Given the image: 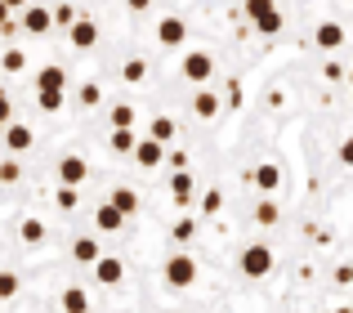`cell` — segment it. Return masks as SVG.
I'll use <instances>...</instances> for the list:
<instances>
[{"label":"cell","instance_id":"40","mask_svg":"<svg viewBox=\"0 0 353 313\" xmlns=\"http://www.w3.org/2000/svg\"><path fill=\"white\" fill-rule=\"evenodd\" d=\"M148 5H152V0H130V9H134V14H143Z\"/></svg>","mask_w":353,"mask_h":313},{"label":"cell","instance_id":"36","mask_svg":"<svg viewBox=\"0 0 353 313\" xmlns=\"http://www.w3.org/2000/svg\"><path fill=\"white\" fill-rule=\"evenodd\" d=\"M18 179V161H0V183H14Z\"/></svg>","mask_w":353,"mask_h":313},{"label":"cell","instance_id":"4","mask_svg":"<svg viewBox=\"0 0 353 313\" xmlns=\"http://www.w3.org/2000/svg\"><path fill=\"white\" fill-rule=\"evenodd\" d=\"M210 77H215V59H210L206 50H188V54H183V81H192V85H206Z\"/></svg>","mask_w":353,"mask_h":313},{"label":"cell","instance_id":"41","mask_svg":"<svg viewBox=\"0 0 353 313\" xmlns=\"http://www.w3.org/2000/svg\"><path fill=\"white\" fill-rule=\"evenodd\" d=\"M9 14H14V9H9V5H5V0H0V27H5V23H9Z\"/></svg>","mask_w":353,"mask_h":313},{"label":"cell","instance_id":"25","mask_svg":"<svg viewBox=\"0 0 353 313\" xmlns=\"http://www.w3.org/2000/svg\"><path fill=\"white\" fill-rule=\"evenodd\" d=\"M23 242H27V246L45 242V224H41V219H23Z\"/></svg>","mask_w":353,"mask_h":313},{"label":"cell","instance_id":"3","mask_svg":"<svg viewBox=\"0 0 353 313\" xmlns=\"http://www.w3.org/2000/svg\"><path fill=\"white\" fill-rule=\"evenodd\" d=\"M241 273H246V278H268V273H273V251H268L264 242H255V246H246V251H241Z\"/></svg>","mask_w":353,"mask_h":313},{"label":"cell","instance_id":"38","mask_svg":"<svg viewBox=\"0 0 353 313\" xmlns=\"http://www.w3.org/2000/svg\"><path fill=\"white\" fill-rule=\"evenodd\" d=\"M340 161H345V165H353V134H349L345 143H340Z\"/></svg>","mask_w":353,"mask_h":313},{"label":"cell","instance_id":"19","mask_svg":"<svg viewBox=\"0 0 353 313\" xmlns=\"http://www.w3.org/2000/svg\"><path fill=\"white\" fill-rule=\"evenodd\" d=\"M63 313H90V296L81 287H68L63 291Z\"/></svg>","mask_w":353,"mask_h":313},{"label":"cell","instance_id":"7","mask_svg":"<svg viewBox=\"0 0 353 313\" xmlns=\"http://www.w3.org/2000/svg\"><path fill=\"white\" fill-rule=\"evenodd\" d=\"M50 27H54V9H41V5H27V9H23V32L45 36Z\"/></svg>","mask_w":353,"mask_h":313},{"label":"cell","instance_id":"23","mask_svg":"<svg viewBox=\"0 0 353 313\" xmlns=\"http://www.w3.org/2000/svg\"><path fill=\"white\" fill-rule=\"evenodd\" d=\"M148 134H152V139H161V143H170L174 139V121H170V117H157V121L148 125Z\"/></svg>","mask_w":353,"mask_h":313},{"label":"cell","instance_id":"1","mask_svg":"<svg viewBox=\"0 0 353 313\" xmlns=\"http://www.w3.org/2000/svg\"><path fill=\"white\" fill-rule=\"evenodd\" d=\"M246 18L255 23V32H264V36L282 32V14H277L273 0H246Z\"/></svg>","mask_w":353,"mask_h":313},{"label":"cell","instance_id":"42","mask_svg":"<svg viewBox=\"0 0 353 313\" xmlns=\"http://www.w3.org/2000/svg\"><path fill=\"white\" fill-rule=\"evenodd\" d=\"M5 5H9V9H27V0H5Z\"/></svg>","mask_w":353,"mask_h":313},{"label":"cell","instance_id":"34","mask_svg":"<svg viewBox=\"0 0 353 313\" xmlns=\"http://www.w3.org/2000/svg\"><path fill=\"white\" fill-rule=\"evenodd\" d=\"M99 99H103V90H99V85H81V103H85V108H94Z\"/></svg>","mask_w":353,"mask_h":313},{"label":"cell","instance_id":"43","mask_svg":"<svg viewBox=\"0 0 353 313\" xmlns=\"http://www.w3.org/2000/svg\"><path fill=\"white\" fill-rule=\"evenodd\" d=\"M349 85H353V72H349Z\"/></svg>","mask_w":353,"mask_h":313},{"label":"cell","instance_id":"2","mask_svg":"<svg viewBox=\"0 0 353 313\" xmlns=\"http://www.w3.org/2000/svg\"><path fill=\"white\" fill-rule=\"evenodd\" d=\"M165 282H170L174 291H188L192 282H197V260H192V255H170V260H165Z\"/></svg>","mask_w":353,"mask_h":313},{"label":"cell","instance_id":"20","mask_svg":"<svg viewBox=\"0 0 353 313\" xmlns=\"http://www.w3.org/2000/svg\"><path fill=\"white\" fill-rule=\"evenodd\" d=\"M112 206L125 210V215H134V210H139V192H134V188H117V192H112Z\"/></svg>","mask_w":353,"mask_h":313},{"label":"cell","instance_id":"13","mask_svg":"<svg viewBox=\"0 0 353 313\" xmlns=\"http://www.w3.org/2000/svg\"><path fill=\"white\" fill-rule=\"evenodd\" d=\"M94 278L103 282V287H117V282L125 278V264H121V260H99L94 264Z\"/></svg>","mask_w":353,"mask_h":313},{"label":"cell","instance_id":"37","mask_svg":"<svg viewBox=\"0 0 353 313\" xmlns=\"http://www.w3.org/2000/svg\"><path fill=\"white\" fill-rule=\"evenodd\" d=\"M336 282H340V287H349V282H353V264H340V269H336Z\"/></svg>","mask_w":353,"mask_h":313},{"label":"cell","instance_id":"18","mask_svg":"<svg viewBox=\"0 0 353 313\" xmlns=\"http://www.w3.org/2000/svg\"><path fill=\"white\" fill-rule=\"evenodd\" d=\"M192 112H197L201 121H210V117H219V94H210V90H201V94L192 99Z\"/></svg>","mask_w":353,"mask_h":313},{"label":"cell","instance_id":"12","mask_svg":"<svg viewBox=\"0 0 353 313\" xmlns=\"http://www.w3.org/2000/svg\"><path fill=\"white\" fill-rule=\"evenodd\" d=\"M5 148L9 152H27V148H32V130H27V125H18V121H9L5 125Z\"/></svg>","mask_w":353,"mask_h":313},{"label":"cell","instance_id":"15","mask_svg":"<svg viewBox=\"0 0 353 313\" xmlns=\"http://www.w3.org/2000/svg\"><path fill=\"white\" fill-rule=\"evenodd\" d=\"M72 260L77 264H99V242L94 237H77V242H72Z\"/></svg>","mask_w":353,"mask_h":313},{"label":"cell","instance_id":"29","mask_svg":"<svg viewBox=\"0 0 353 313\" xmlns=\"http://www.w3.org/2000/svg\"><path fill=\"white\" fill-rule=\"evenodd\" d=\"M255 219H259V224H277V206H273V201H259V206H255Z\"/></svg>","mask_w":353,"mask_h":313},{"label":"cell","instance_id":"9","mask_svg":"<svg viewBox=\"0 0 353 313\" xmlns=\"http://www.w3.org/2000/svg\"><path fill=\"white\" fill-rule=\"evenodd\" d=\"M85 174H90V165L81 161V156H63V161H59V179L72 183V188H81V183H85Z\"/></svg>","mask_w":353,"mask_h":313},{"label":"cell","instance_id":"26","mask_svg":"<svg viewBox=\"0 0 353 313\" xmlns=\"http://www.w3.org/2000/svg\"><path fill=\"white\" fill-rule=\"evenodd\" d=\"M18 296V273H0V300H14Z\"/></svg>","mask_w":353,"mask_h":313},{"label":"cell","instance_id":"10","mask_svg":"<svg viewBox=\"0 0 353 313\" xmlns=\"http://www.w3.org/2000/svg\"><path fill=\"white\" fill-rule=\"evenodd\" d=\"M121 224H125V210H117L112 201H103V206L94 210V228H99V233H117Z\"/></svg>","mask_w":353,"mask_h":313},{"label":"cell","instance_id":"21","mask_svg":"<svg viewBox=\"0 0 353 313\" xmlns=\"http://www.w3.org/2000/svg\"><path fill=\"white\" fill-rule=\"evenodd\" d=\"M36 103H41V112H59L63 108V90H36Z\"/></svg>","mask_w":353,"mask_h":313},{"label":"cell","instance_id":"8","mask_svg":"<svg viewBox=\"0 0 353 313\" xmlns=\"http://www.w3.org/2000/svg\"><path fill=\"white\" fill-rule=\"evenodd\" d=\"M157 41H161V45H170V50H174V45H183V41H188V27H183V18H161V23H157Z\"/></svg>","mask_w":353,"mask_h":313},{"label":"cell","instance_id":"11","mask_svg":"<svg viewBox=\"0 0 353 313\" xmlns=\"http://www.w3.org/2000/svg\"><path fill=\"white\" fill-rule=\"evenodd\" d=\"M192 192H197V188H192V174L188 170H174L170 174V197H174V206H188Z\"/></svg>","mask_w":353,"mask_h":313},{"label":"cell","instance_id":"6","mask_svg":"<svg viewBox=\"0 0 353 313\" xmlns=\"http://www.w3.org/2000/svg\"><path fill=\"white\" fill-rule=\"evenodd\" d=\"M68 41H72V50H94L99 45V27L90 23V18H77V23L68 27Z\"/></svg>","mask_w":353,"mask_h":313},{"label":"cell","instance_id":"35","mask_svg":"<svg viewBox=\"0 0 353 313\" xmlns=\"http://www.w3.org/2000/svg\"><path fill=\"white\" fill-rule=\"evenodd\" d=\"M14 121V108H9V94H5V85H0V125H9Z\"/></svg>","mask_w":353,"mask_h":313},{"label":"cell","instance_id":"28","mask_svg":"<svg viewBox=\"0 0 353 313\" xmlns=\"http://www.w3.org/2000/svg\"><path fill=\"white\" fill-rule=\"evenodd\" d=\"M192 233H197V224H192V219H179V224H174V228H170V237H174V242H179V246H183V242H188V237H192Z\"/></svg>","mask_w":353,"mask_h":313},{"label":"cell","instance_id":"32","mask_svg":"<svg viewBox=\"0 0 353 313\" xmlns=\"http://www.w3.org/2000/svg\"><path fill=\"white\" fill-rule=\"evenodd\" d=\"M77 9H72V5H59V9H54V23H63V27H72V23H77Z\"/></svg>","mask_w":353,"mask_h":313},{"label":"cell","instance_id":"33","mask_svg":"<svg viewBox=\"0 0 353 313\" xmlns=\"http://www.w3.org/2000/svg\"><path fill=\"white\" fill-rule=\"evenodd\" d=\"M219 206H224V192H206L201 210H206V215H219Z\"/></svg>","mask_w":353,"mask_h":313},{"label":"cell","instance_id":"24","mask_svg":"<svg viewBox=\"0 0 353 313\" xmlns=\"http://www.w3.org/2000/svg\"><path fill=\"white\" fill-rule=\"evenodd\" d=\"M121 77H125L130 85H139V81H148V63H143V59H130V63H125V72H121Z\"/></svg>","mask_w":353,"mask_h":313},{"label":"cell","instance_id":"22","mask_svg":"<svg viewBox=\"0 0 353 313\" xmlns=\"http://www.w3.org/2000/svg\"><path fill=\"white\" fill-rule=\"evenodd\" d=\"M134 134H130V125H117L112 130V152H134Z\"/></svg>","mask_w":353,"mask_h":313},{"label":"cell","instance_id":"31","mask_svg":"<svg viewBox=\"0 0 353 313\" xmlns=\"http://www.w3.org/2000/svg\"><path fill=\"white\" fill-rule=\"evenodd\" d=\"M112 125H134V108H130V103H117L112 108Z\"/></svg>","mask_w":353,"mask_h":313},{"label":"cell","instance_id":"27","mask_svg":"<svg viewBox=\"0 0 353 313\" xmlns=\"http://www.w3.org/2000/svg\"><path fill=\"white\" fill-rule=\"evenodd\" d=\"M77 201H81V192L72 188V183H63L59 188V210H77Z\"/></svg>","mask_w":353,"mask_h":313},{"label":"cell","instance_id":"16","mask_svg":"<svg viewBox=\"0 0 353 313\" xmlns=\"http://www.w3.org/2000/svg\"><path fill=\"white\" fill-rule=\"evenodd\" d=\"M277 183H282V170H277L273 161H264V165H255V188L259 192H273Z\"/></svg>","mask_w":353,"mask_h":313},{"label":"cell","instance_id":"5","mask_svg":"<svg viewBox=\"0 0 353 313\" xmlns=\"http://www.w3.org/2000/svg\"><path fill=\"white\" fill-rule=\"evenodd\" d=\"M134 161L143 165V170L161 165V161H165V143H161V139H152V134H148V139H139V143H134Z\"/></svg>","mask_w":353,"mask_h":313},{"label":"cell","instance_id":"14","mask_svg":"<svg viewBox=\"0 0 353 313\" xmlns=\"http://www.w3.org/2000/svg\"><path fill=\"white\" fill-rule=\"evenodd\" d=\"M63 85H68V72H63L59 63L41 68V77H36V90H63Z\"/></svg>","mask_w":353,"mask_h":313},{"label":"cell","instance_id":"17","mask_svg":"<svg viewBox=\"0 0 353 313\" xmlns=\"http://www.w3.org/2000/svg\"><path fill=\"white\" fill-rule=\"evenodd\" d=\"M318 45L322 50H340V45H345V27L340 23H322L318 27Z\"/></svg>","mask_w":353,"mask_h":313},{"label":"cell","instance_id":"39","mask_svg":"<svg viewBox=\"0 0 353 313\" xmlns=\"http://www.w3.org/2000/svg\"><path fill=\"white\" fill-rule=\"evenodd\" d=\"M165 156H170L174 170H188V156H183V152H165Z\"/></svg>","mask_w":353,"mask_h":313},{"label":"cell","instance_id":"30","mask_svg":"<svg viewBox=\"0 0 353 313\" xmlns=\"http://www.w3.org/2000/svg\"><path fill=\"white\" fill-rule=\"evenodd\" d=\"M27 68V54L23 50H5V72H23Z\"/></svg>","mask_w":353,"mask_h":313}]
</instances>
